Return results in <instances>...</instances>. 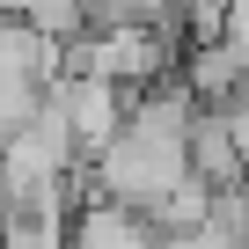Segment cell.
I'll use <instances>...</instances> for the list:
<instances>
[{"label":"cell","mask_w":249,"mask_h":249,"mask_svg":"<svg viewBox=\"0 0 249 249\" xmlns=\"http://www.w3.org/2000/svg\"><path fill=\"white\" fill-rule=\"evenodd\" d=\"M44 95L59 103L66 132H73V147H81V161H88V154H103V147L124 132V110H132V95L110 88V81H95V73H59Z\"/></svg>","instance_id":"1"},{"label":"cell","mask_w":249,"mask_h":249,"mask_svg":"<svg viewBox=\"0 0 249 249\" xmlns=\"http://www.w3.org/2000/svg\"><path fill=\"white\" fill-rule=\"evenodd\" d=\"M66 249H161V227L117 198H81L73 220H66Z\"/></svg>","instance_id":"2"},{"label":"cell","mask_w":249,"mask_h":249,"mask_svg":"<svg viewBox=\"0 0 249 249\" xmlns=\"http://www.w3.org/2000/svg\"><path fill=\"white\" fill-rule=\"evenodd\" d=\"M191 176H198L205 191L249 183V161H242V147H234V124H227L220 110H198V124H191Z\"/></svg>","instance_id":"3"},{"label":"cell","mask_w":249,"mask_h":249,"mask_svg":"<svg viewBox=\"0 0 249 249\" xmlns=\"http://www.w3.org/2000/svg\"><path fill=\"white\" fill-rule=\"evenodd\" d=\"M66 205L73 198L8 205V213H0V249H66Z\"/></svg>","instance_id":"4"},{"label":"cell","mask_w":249,"mask_h":249,"mask_svg":"<svg viewBox=\"0 0 249 249\" xmlns=\"http://www.w3.org/2000/svg\"><path fill=\"white\" fill-rule=\"evenodd\" d=\"M147 220H154L161 234H191V227H205V220H213V191H205L198 176H183V183H176V191H169Z\"/></svg>","instance_id":"5"}]
</instances>
